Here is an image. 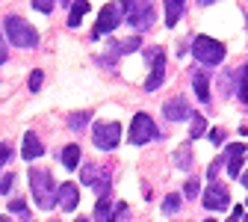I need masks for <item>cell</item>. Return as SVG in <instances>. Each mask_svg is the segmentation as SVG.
I'll list each match as a JSON object with an SVG mask.
<instances>
[{"label": "cell", "mask_w": 248, "mask_h": 222, "mask_svg": "<svg viewBox=\"0 0 248 222\" xmlns=\"http://www.w3.org/2000/svg\"><path fill=\"white\" fill-rule=\"evenodd\" d=\"M30 189H33L42 210H53L59 205V199H56L59 187L53 184V175L47 169H30Z\"/></svg>", "instance_id": "1"}, {"label": "cell", "mask_w": 248, "mask_h": 222, "mask_svg": "<svg viewBox=\"0 0 248 222\" xmlns=\"http://www.w3.org/2000/svg\"><path fill=\"white\" fill-rule=\"evenodd\" d=\"M3 30H6V39L15 48H36L39 45V30L33 24H27L24 18H18V15H9L3 21Z\"/></svg>", "instance_id": "2"}, {"label": "cell", "mask_w": 248, "mask_h": 222, "mask_svg": "<svg viewBox=\"0 0 248 222\" xmlns=\"http://www.w3.org/2000/svg\"><path fill=\"white\" fill-rule=\"evenodd\" d=\"M124 18H127V24L136 33H142V30H148L154 24L157 9H154L151 0H124Z\"/></svg>", "instance_id": "3"}, {"label": "cell", "mask_w": 248, "mask_h": 222, "mask_svg": "<svg viewBox=\"0 0 248 222\" xmlns=\"http://www.w3.org/2000/svg\"><path fill=\"white\" fill-rule=\"evenodd\" d=\"M192 56L201 62V66H219L225 59V45L210 39V36H198L195 45H192Z\"/></svg>", "instance_id": "4"}, {"label": "cell", "mask_w": 248, "mask_h": 222, "mask_svg": "<svg viewBox=\"0 0 248 222\" xmlns=\"http://www.w3.org/2000/svg\"><path fill=\"white\" fill-rule=\"evenodd\" d=\"M124 21V3H107L92 27V39H101L104 33H115V27Z\"/></svg>", "instance_id": "5"}, {"label": "cell", "mask_w": 248, "mask_h": 222, "mask_svg": "<svg viewBox=\"0 0 248 222\" xmlns=\"http://www.w3.org/2000/svg\"><path fill=\"white\" fill-rule=\"evenodd\" d=\"M92 142H95L101 151H112L121 142V124L118 121H101L92 128Z\"/></svg>", "instance_id": "6"}, {"label": "cell", "mask_w": 248, "mask_h": 222, "mask_svg": "<svg viewBox=\"0 0 248 222\" xmlns=\"http://www.w3.org/2000/svg\"><path fill=\"white\" fill-rule=\"evenodd\" d=\"M151 139H160V131L154 128V119L148 113H136L133 124H130V142L133 145H145Z\"/></svg>", "instance_id": "7"}, {"label": "cell", "mask_w": 248, "mask_h": 222, "mask_svg": "<svg viewBox=\"0 0 248 222\" xmlns=\"http://www.w3.org/2000/svg\"><path fill=\"white\" fill-rule=\"evenodd\" d=\"M231 205V193H228V187L219 184V181H210L207 187V193H204V207L207 210H225Z\"/></svg>", "instance_id": "8"}, {"label": "cell", "mask_w": 248, "mask_h": 222, "mask_svg": "<svg viewBox=\"0 0 248 222\" xmlns=\"http://www.w3.org/2000/svg\"><path fill=\"white\" fill-rule=\"evenodd\" d=\"M83 184H86V187H92V189H98L101 196H107V189H109L112 178H109L107 172L95 175V169H92V166H86V169H83Z\"/></svg>", "instance_id": "9"}, {"label": "cell", "mask_w": 248, "mask_h": 222, "mask_svg": "<svg viewBox=\"0 0 248 222\" xmlns=\"http://www.w3.org/2000/svg\"><path fill=\"white\" fill-rule=\"evenodd\" d=\"M248 154V148L245 145H239V142H233L231 148H228V175L231 178H239L242 175V157Z\"/></svg>", "instance_id": "10"}, {"label": "cell", "mask_w": 248, "mask_h": 222, "mask_svg": "<svg viewBox=\"0 0 248 222\" xmlns=\"http://www.w3.org/2000/svg\"><path fill=\"white\" fill-rule=\"evenodd\" d=\"M163 77H166V59L157 56V59L151 62V74H148V80H145V89H148V92H157V89L163 86Z\"/></svg>", "instance_id": "11"}, {"label": "cell", "mask_w": 248, "mask_h": 222, "mask_svg": "<svg viewBox=\"0 0 248 222\" xmlns=\"http://www.w3.org/2000/svg\"><path fill=\"white\" fill-rule=\"evenodd\" d=\"M56 199H59V207H62V210H74L77 202H80V189H77V184H62L59 193H56Z\"/></svg>", "instance_id": "12"}, {"label": "cell", "mask_w": 248, "mask_h": 222, "mask_svg": "<svg viewBox=\"0 0 248 222\" xmlns=\"http://www.w3.org/2000/svg\"><path fill=\"white\" fill-rule=\"evenodd\" d=\"M163 116H166L169 121H183L186 116H192V110H189V104H186L183 98H174V101L163 104Z\"/></svg>", "instance_id": "13"}, {"label": "cell", "mask_w": 248, "mask_h": 222, "mask_svg": "<svg viewBox=\"0 0 248 222\" xmlns=\"http://www.w3.org/2000/svg\"><path fill=\"white\" fill-rule=\"evenodd\" d=\"M21 154H24V160H36L39 154H45V145L39 142V137L33 134V131H27V137H24V148H21Z\"/></svg>", "instance_id": "14"}, {"label": "cell", "mask_w": 248, "mask_h": 222, "mask_svg": "<svg viewBox=\"0 0 248 222\" xmlns=\"http://www.w3.org/2000/svg\"><path fill=\"white\" fill-rule=\"evenodd\" d=\"M183 9H186V0H166V24L174 27V24L180 21Z\"/></svg>", "instance_id": "15"}, {"label": "cell", "mask_w": 248, "mask_h": 222, "mask_svg": "<svg viewBox=\"0 0 248 222\" xmlns=\"http://www.w3.org/2000/svg\"><path fill=\"white\" fill-rule=\"evenodd\" d=\"M139 48V36H130V39H124V42H109V53L121 56V53H133Z\"/></svg>", "instance_id": "16"}, {"label": "cell", "mask_w": 248, "mask_h": 222, "mask_svg": "<svg viewBox=\"0 0 248 222\" xmlns=\"http://www.w3.org/2000/svg\"><path fill=\"white\" fill-rule=\"evenodd\" d=\"M192 86H195V95H198V98L207 104V101H210V77L198 71V74L192 77Z\"/></svg>", "instance_id": "17"}, {"label": "cell", "mask_w": 248, "mask_h": 222, "mask_svg": "<svg viewBox=\"0 0 248 222\" xmlns=\"http://www.w3.org/2000/svg\"><path fill=\"white\" fill-rule=\"evenodd\" d=\"M86 12H89L86 0H74V3H71V15H68V27H80V21H83Z\"/></svg>", "instance_id": "18"}, {"label": "cell", "mask_w": 248, "mask_h": 222, "mask_svg": "<svg viewBox=\"0 0 248 222\" xmlns=\"http://www.w3.org/2000/svg\"><path fill=\"white\" fill-rule=\"evenodd\" d=\"M89 121H92V110H80V113H71L68 116V128L71 131H83Z\"/></svg>", "instance_id": "19"}, {"label": "cell", "mask_w": 248, "mask_h": 222, "mask_svg": "<svg viewBox=\"0 0 248 222\" xmlns=\"http://www.w3.org/2000/svg\"><path fill=\"white\" fill-rule=\"evenodd\" d=\"M62 163H65V169H77V163H80V145H65V148H62Z\"/></svg>", "instance_id": "20"}, {"label": "cell", "mask_w": 248, "mask_h": 222, "mask_svg": "<svg viewBox=\"0 0 248 222\" xmlns=\"http://www.w3.org/2000/svg\"><path fill=\"white\" fill-rule=\"evenodd\" d=\"M236 101L248 104V66L239 68V83H236Z\"/></svg>", "instance_id": "21"}, {"label": "cell", "mask_w": 248, "mask_h": 222, "mask_svg": "<svg viewBox=\"0 0 248 222\" xmlns=\"http://www.w3.org/2000/svg\"><path fill=\"white\" fill-rule=\"evenodd\" d=\"M174 163H177L180 169H189V163H192V154H189V148H177V154H174Z\"/></svg>", "instance_id": "22"}, {"label": "cell", "mask_w": 248, "mask_h": 222, "mask_svg": "<svg viewBox=\"0 0 248 222\" xmlns=\"http://www.w3.org/2000/svg\"><path fill=\"white\" fill-rule=\"evenodd\" d=\"M180 210V196H166L163 199V213H177Z\"/></svg>", "instance_id": "23"}, {"label": "cell", "mask_w": 248, "mask_h": 222, "mask_svg": "<svg viewBox=\"0 0 248 222\" xmlns=\"http://www.w3.org/2000/svg\"><path fill=\"white\" fill-rule=\"evenodd\" d=\"M204 131H207V121H204V116H192V139L204 137Z\"/></svg>", "instance_id": "24"}, {"label": "cell", "mask_w": 248, "mask_h": 222, "mask_svg": "<svg viewBox=\"0 0 248 222\" xmlns=\"http://www.w3.org/2000/svg\"><path fill=\"white\" fill-rule=\"evenodd\" d=\"M183 196H186V199H195V196H198V181H195V178H189V181L183 184Z\"/></svg>", "instance_id": "25"}, {"label": "cell", "mask_w": 248, "mask_h": 222, "mask_svg": "<svg viewBox=\"0 0 248 222\" xmlns=\"http://www.w3.org/2000/svg\"><path fill=\"white\" fill-rule=\"evenodd\" d=\"M222 163H228V154H222V157H216V160L210 163V169H207V178H210V181L216 178V172H219V166H222Z\"/></svg>", "instance_id": "26"}, {"label": "cell", "mask_w": 248, "mask_h": 222, "mask_svg": "<svg viewBox=\"0 0 248 222\" xmlns=\"http://www.w3.org/2000/svg\"><path fill=\"white\" fill-rule=\"evenodd\" d=\"M33 9L47 15V12H53V0H33Z\"/></svg>", "instance_id": "27"}, {"label": "cell", "mask_w": 248, "mask_h": 222, "mask_svg": "<svg viewBox=\"0 0 248 222\" xmlns=\"http://www.w3.org/2000/svg\"><path fill=\"white\" fill-rule=\"evenodd\" d=\"M42 80H45V74L36 68L33 74H30V92H39V89H42Z\"/></svg>", "instance_id": "28"}, {"label": "cell", "mask_w": 248, "mask_h": 222, "mask_svg": "<svg viewBox=\"0 0 248 222\" xmlns=\"http://www.w3.org/2000/svg\"><path fill=\"white\" fill-rule=\"evenodd\" d=\"M12 184H15V175H3V178H0V196H6L12 189Z\"/></svg>", "instance_id": "29"}, {"label": "cell", "mask_w": 248, "mask_h": 222, "mask_svg": "<svg viewBox=\"0 0 248 222\" xmlns=\"http://www.w3.org/2000/svg\"><path fill=\"white\" fill-rule=\"evenodd\" d=\"M95 213H98L101 219H104V216H109V199H107V196H104V199L98 202V207H95Z\"/></svg>", "instance_id": "30"}, {"label": "cell", "mask_w": 248, "mask_h": 222, "mask_svg": "<svg viewBox=\"0 0 248 222\" xmlns=\"http://www.w3.org/2000/svg\"><path fill=\"white\" fill-rule=\"evenodd\" d=\"M9 59V53H6V42H3V27H0V66Z\"/></svg>", "instance_id": "31"}, {"label": "cell", "mask_w": 248, "mask_h": 222, "mask_svg": "<svg viewBox=\"0 0 248 222\" xmlns=\"http://www.w3.org/2000/svg\"><path fill=\"white\" fill-rule=\"evenodd\" d=\"M9 210H12V213H27V205H24V199H21V202H18V199H15V202H9Z\"/></svg>", "instance_id": "32"}, {"label": "cell", "mask_w": 248, "mask_h": 222, "mask_svg": "<svg viewBox=\"0 0 248 222\" xmlns=\"http://www.w3.org/2000/svg\"><path fill=\"white\" fill-rule=\"evenodd\" d=\"M9 154H12V151H9V145H3V142H0V166H3V163L9 160Z\"/></svg>", "instance_id": "33"}, {"label": "cell", "mask_w": 248, "mask_h": 222, "mask_svg": "<svg viewBox=\"0 0 248 222\" xmlns=\"http://www.w3.org/2000/svg\"><path fill=\"white\" fill-rule=\"evenodd\" d=\"M239 216H242V207H233V216H231L228 222H239Z\"/></svg>", "instance_id": "34"}, {"label": "cell", "mask_w": 248, "mask_h": 222, "mask_svg": "<svg viewBox=\"0 0 248 222\" xmlns=\"http://www.w3.org/2000/svg\"><path fill=\"white\" fill-rule=\"evenodd\" d=\"M225 139V131H213V142H222Z\"/></svg>", "instance_id": "35"}, {"label": "cell", "mask_w": 248, "mask_h": 222, "mask_svg": "<svg viewBox=\"0 0 248 222\" xmlns=\"http://www.w3.org/2000/svg\"><path fill=\"white\" fill-rule=\"evenodd\" d=\"M239 178H242V184H245V187H248V172H242V175H239Z\"/></svg>", "instance_id": "36"}, {"label": "cell", "mask_w": 248, "mask_h": 222, "mask_svg": "<svg viewBox=\"0 0 248 222\" xmlns=\"http://www.w3.org/2000/svg\"><path fill=\"white\" fill-rule=\"evenodd\" d=\"M0 222H12V219H9V216H0Z\"/></svg>", "instance_id": "37"}, {"label": "cell", "mask_w": 248, "mask_h": 222, "mask_svg": "<svg viewBox=\"0 0 248 222\" xmlns=\"http://www.w3.org/2000/svg\"><path fill=\"white\" fill-rule=\"evenodd\" d=\"M62 3H74V0H62Z\"/></svg>", "instance_id": "38"}, {"label": "cell", "mask_w": 248, "mask_h": 222, "mask_svg": "<svg viewBox=\"0 0 248 222\" xmlns=\"http://www.w3.org/2000/svg\"><path fill=\"white\" fill-rule=\"evenodd\" d=\"M77 222H89V219H77Z\"/></svg>", "instance_id": "39"}, {"label": "cell", "mask_w": 248, "mask_h": 222, "mask_svg": "<svg viewBox=\"0 0 248 222\" xmlns=\"http://www.w3.org/2000/svg\"><path fill=\"white\" fill-rule=\"evenodd\" d=\"M242 222H248V213H245V219H242Z\"/></svg>", "instance_id": "40"}, {"label": "cell", "mask_w": 248, "mask_h": 222, "mask_svg": "<svg viewBox=\"0 0 248 222\" xmlns=\"http://www.w3.org/2000/svg\"><path fill=\"white\" fill-rule=\"evenodd\" d=\"M207 222H216V219H207Z\"/></svg>", "instance_id": "41"}]
</instances>
